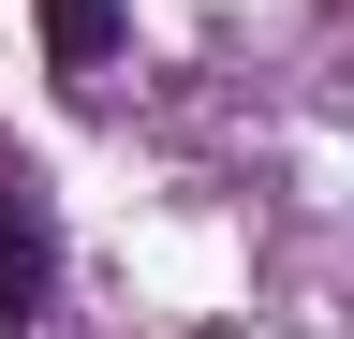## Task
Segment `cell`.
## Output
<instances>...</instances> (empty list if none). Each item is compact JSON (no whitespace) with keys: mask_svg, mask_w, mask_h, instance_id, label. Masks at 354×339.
<instances>
[{"mask_svg":"<svg viewBox=\"0 0 354 339\" xmlns=\"http://www.w3.org/2000/svg\"><path fill=\"white\" fill-rule=\"evenodd\" d=\"M118 30H133V15H118V0H44V59H59V74H74V89H88V74H104V59H118Z\"/></svg>","mask_w":354,"mask_h":339,"instance_id":"cell-2","label":"cell"},{"mask_svg":"<svg viewBox=\"0 0 354 339\" xmlns=\"http://www.w3.org/2000/svg\"><path fill=\"white\" fill-rule=\"evenodd\" d=\"M44 295H59V222H44L30 177H0V339H15Z\"/></svg>","mask_w":354,"mask_h":339,"instance_id":"cell-1","label":"cell"}]
</instances>
